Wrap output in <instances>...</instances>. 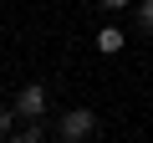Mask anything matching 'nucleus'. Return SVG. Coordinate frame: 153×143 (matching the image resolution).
<instances>
[{
	"label": "nucleus",
	"mask_w": 153,
	"mask_h": 143,
	"mask_svg": "<svg viewBox=\"0 0 153 143\" xmlns=\"http://www.w3.org/2000/svg\"><path fill=\"white\" fill-rule=\"evenodd\" d=\"M16 118H21V112H16V107H0V143H5V138H10V133H16Z\"/></svg>",
	"instance_id": "nucleus-5"
},
{
	"label": "nucleus",
	"mask_w": 153,
	"mask_h": 143,
	"mask_svg": "<svg viewBox=\"0 0 153 143\" xmlns=\"http://www.w3.org/2000/svg\"><path fill=\"white\" fill-rule=\"evenodd\" d=\"M46 133H41V123H31V128H21V133H10L5 143H41Z\"/></svg>",
	"instance_id": "nucleus-4"
},
{
	"label": "nucleus",
	"mask_w": 153,
	"mask_h": 143,
	"mask_svg": "<svg viewBox=\"0 0 153 143\" xmlns=\"http://www.w3.org/2000/svg\"><path fill=\"white\" fill-rule=\"evenodd\" d=\"M56 133H61V143H92L97 138V112L92 107H71V112H61Z\"/></svg>",
	"instance_id": "nucleus-1"
},
{
	"label": "nucleus",
	"mask_w": 153,
	"mask_h": 143,
	"mask_svg": "<svg viewBox=\"0 0 153 143\" xmlns=\"http://www.w3.org/2000/svg\"><path fill=\"white\" fill-rule=\"evenodd\" d=\"M138 31L153 36V0H143V5H138Z\"/></svg>",
	"instance_id": "nucleus-6"
},
{
	"label": "nucleus",
	"mask_w": 153,
	"mask_h": 143,
	"mask_svg": "<svg viewBox=\"0 0 153 143\" xmlns=\"http://www.w3.org/2000/svg\"><path fill=\"white\" fill-rule=\"evenodd\" d=\"M46 107H51V97H46V87H41V82L21 87V97H16V112H21L26 123H41V118H46Z\"/></svg>",
	"instance_id": "nucleus-2"
},
{
	"label": "nucleus",
	"mask_w": 153,
	"mask_h": 143,
	"mask_svg": "<svg viewBox=\"0 0 153 143\" xmlns=\"http://www.w3.org/2000/svg\"><path fill=\"white\" fill-rule=\"evenodd\" d=\"M97 51H102V56H117V51H123V26H102V31H97Z\"/></svg>",
	"instance_id": "nucleus-3"
},
{
	"label": "nucleus",
	"mask_w": 153,
	"mask_h": 143,
	"mask_svg": "<svg viewBox=\"0 0 153 143\" xmlns=\"http://www.w3.org/2000/svg\"><path fill=\"white\" fill-rule=\"evenodd\" d=\"M97 5H107V10H123V5H133V0H97Z\"/></svg>",
	"instance_id": "nucleus-7"
}]
</instances>
